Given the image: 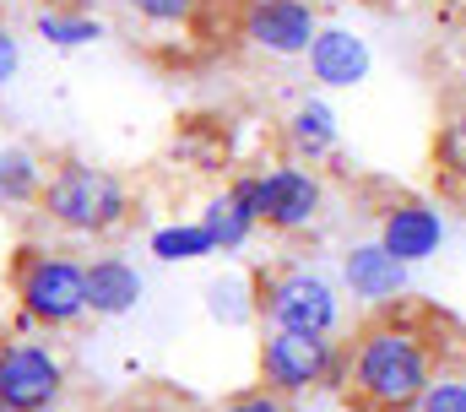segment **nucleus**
Listing matches in <instances>:
<instances>
[{"label": "nucleus", "instance_id": "nucleus-25", "mask_svg": "<svg viewBox=\"0 0 466 412\" xmlns=\"http://www.w3.org/2000/svg\"><path fill=\"white\" fill-rule=\"evenodd\" d=\"M66 5H76V11H87V0H66Z\"/></svg>", "mask_w": 466, "mask_h": 412}, {"label": "nucleus", "instance_id": "nucleus-3", "mask_svg": "<svg viewBox=\"0 0 466 412\" xmlns=\"http://www.w3.org/2000/svg\"><path fill=\"white\" fill-rule=\"evenodd\" d=\"M5 283H11L22 320L38 331H71L87 320V261L55 244H16Z\"/></svg>", "mask_w": 466, "mask_h": 412}, {"label": "nucleus", "instance_id": "nucleus-14", "mask_svg": "<svg viewBox=\"0 0 466 412\" xmlns=\"http://www.w3.org/2000/svg\"><path fill=\"white\" fill-rule=\"evenodd\" d=\"M141 294H147V283H141V272H136L125 255H98V261H87V314H93V320H119V314H130V309L141 304Z\"/></svg>", "mask_w": 466, "mask_h": 412}, {"label": "nucleus", "instance_id": "nucleus-13", "mask_svg": "<svg viewBox=\"0 0 466 412\" xmlns=\"http://www.w3.org/2000/svg\"><path fill=\"white\" fill-rule=\"evenodd\" d=\"M282 141H288L293 163H304V169L337 158V147H342L337 108H331L326 98H299L293 108H288V119H282Z\"/></svg>", "mask_w": 466, "mask_h": 412}, {"label": "nucleus", "instance_id": "nucleus-24", "mask_svg": "<svg viewBox=\"0 0 466 412\" xmlns=\"http://www.w3.org/2000/svg\"><path fill=\"white\" fill-rule=\"evenodd\" d=\"M16 66H22V44H16V38H11V27L0 22V88L16 77Z\"/></svg>", "mask_w": 466, "mask_h": 412}, {"label": "nucleus", "instance_id": "nucleus-23", "mask_svg": "<svg viewBox=\"0 0 466 412\" xmlns=\"http://www.w3.org/2000/svg\"><path fill=\"white\" fill-rule=\"evenodd\" d=\"M125 412H201V407L185 402V397H174V391H147V397H136Z\"/></svg>", "mask_w": 466, "mask_h": 412}, {"label": "nucleus", "instance_id": "nucleus-22", "mask_svg": "<svg viewBox=\"0 0 466 412\" xmlns=\"http://www.w3.org/2000/svg\"><path fill=\"white\" fill-rule=\"evenodd\" d=\"M212 412H288V402L255 386V391H238V397H228V402H218Z\"/></svg>", "mask_w": 466, "mask_h": 412}, {"label": "nucleus", "instance_id": "nucleus-9", "mask_svg": "<svg viewBox=\"0 0 466 412\" xmlns=\"http://www.w3.org/2000/svg\"><path fill=\"white\" fill-rule=\"evenodd\" d=\"M374 244L412 272L429 255H440V244H445V211L434 201H423V196H396V201H385V211H380Z\"/></svg>", "mask_w": 466, "mask_h": 412}, {"label": "nucleus", "instance_id": "nucleus-20", "mask_svg": "<svg viewBox=\"0 0 466 412\" xmlns=\"http://www.w3.org/2000/svg\"><path fill=\"white\" fill-rule=\"evenodd\" d=\"M147 27H190L207 0H125Z\"/></svg>", "mask_w": 466, "mask_h": 412}, {"label": "nucleus", "instance_id": "nucleus-15", "mask_svg": "<svg viewBox=\"0 0 466 412\" xmlns=\"http://www.w3.org/2000/svg\"><path fill=\"white\" fill-rule=\"evenodd\" d=\"M429 163H434V185H440V196L466 206V98H451L445 108H440Z\"/></svg>", "mask_w": 466, "mask_h": 412}, {"label": "nucleus", "instance_id": "nucleus-21", "mask_svg": "<svg viewBox=\"0 0 466 412\" xmlns=\"http://www.w3.org/2000/svg\"><path fill=\"white\" fill-rule=\"evenodd\" d=\"M412 412H466V375L461 369H445V375L423 391V402Z\"/></svg>", "mask_w": 466, "mask_h": 412}, {"label": "nucleus", "instance_id": "nucleus-12", "mask_svg": "<svg viewBox=\"0 0 466 412\" xmlns=\"http://www.w3.org/2000/svg\"><path fill=\"white\" fill-rule=\"evenodd\" d=\"M309 77L320 82V88H331V93H348L358 82H369V71H374V55H369V44L348 33V27H320V38L309 44Z\"/></svg>", "mask_w": 466, "mask_h": 412}, {"label": "nucleus", "instance_id": "nucleus-4", "mask_svg": "<svg viewBox=\"0 0 466 412\" xmlns=\"http://www.w3.org/2000/svg\"><path fill=\"white\" fill-rule=\"evenodd\" d=\"M255 314L266 320V331L337 336L342 331V294L309 266H271L255 277Z\"/></svg>", "mask_w": 466, "mask_h": 412}, {"label": "nucleus", "instance_id": "nucleus-2", "mask_svg": "<svg viewBox=\"0 0 466 412\" xmlns=\"http://www.w3.org/2000/svg\"><path fill=\"white\" fill-rule=\"evenodd\" d=\"M38 211L49 228L71 233V239H109L130 222L136 201L115 169H98L87 158H60V163H49Z\"/></svg>", "mask_w": 466, "mask_h": 412}, {"label": "nucleus", "instance_id": "nucleus-11", "mask_svg": "<svg viewBox=\"0 0 466 412\" xmlns=\"http://www.w3.org/2000/svg\"><path fill=\"white\" fill-rule=\"evenodd\" d=\"M342 283H348L352 299L369 309H385V304H396V299H407V266L396 255H385L374 239L352 244L348 255H342Z\"/></svg>", "mask_w": 466, "mask_h": 412}, {"label": "nucleus", "instance_id": "nucleus-5", "mask_svg": "<svg viewBox=\"0 0 466 412\" xmlns=\"http://www.w3.org/2000/svg\"><path fill=\"white\" fill-rule=\"evenodd\" d=\"M260 391L299 402L309 391H342V342L337 336H293V331H260L255 347Z\"/></svg>", "mask_w": 466, "mask_h": 412}, {"label": "nucleus", "instance_id": "nucleus-19", "mask_svg": "<svg viewBox=\"0 0 466 412\" xmlns=\"http://www.w3.org/2000/svg\"><path fill=\"white\" fill-rule=\"evenodd\" d=\"M207 309H212V320H223V325H244V320H260L255 314V277H218L212 288H207Z\"/></svg>", "mask_w": 466, "mask_h": 412}, {"label": "nucleus", "instance_id": "nucleus-7", "mask_svg": "<svg viewBox=\"0 0 466 412\" xmlns=\"http://www.w3.org/2000/svg\"><path fill=\"white\" fill-rule=\"evenodd\" d=\"M238 38L260 55L299 60L320 38V16L309 0H238Z\"/></svg>", "mask_w": 466, "mask_h": 412}, {"label": "nucleus", "instance_id": "nucleus-16", "mask_svg": "<svg viewBox=\"0 0 466 412\" xmlns=\"http://www.w3.org/2000/svg\"><path fill=\"white\" fill-rule=\"evenodd\" d=\"M49 180V163L33 147H5L0 152V206H38Z\"/></svg>", "mask_w": 466, "mask_h": 412}, {"label": "nucleus", "instance_id": "nucleus-17", "mask_svg": "<svg viewBox=\"0 0 466 412\" xmlns=\"http://www.w3.org/2000/svg\"><path fill=\"white\" fill-rule=\"evenodd\" d=\"M33 27H38V38L55 44V49H82V44H98V38H104V22H98L93 11H76V5H44V11L33 16Z\"/></svg>", "mask_w": 466, "mask_h": 412}, {"label": "nucleus", "instance_id": "nucleus-1", "mask_svg": "<svg viewBox=\"0 0 466 412\" xmlns=\"http://www.w3.org/2000/svg\"><path fill=\"white\" fill-rule=\"evenodd\" d=\"M461 358V331L440 309L396 299L342 342V402L352 412H412Z\"/></svg>", "mask_w": 466, "mask_h": 412}, {"label": "nucleus", "instance_id": "nucleus-18", "mask_svg": "<svg viewBox=\"0 0 466 412\" xmlns=\"http://www.w3.org/2000/svg\"><path fill=\"white\" fill-rule=\"evenodd\" d=\"M152 255L157 261H207V255H218V239L201 228V217L196 222H163L157 233H152Z\"/></svg>", "mask_w": 466, "mask_h": 412}, {"label": "nucleus", "instance_id": "nucleus-26", "mask_svg": "<svg viewBox=\"0 0 466 412\" xmlns=\"http://www.w3.org/2000/svg\"><path fill=\"white\" fill-rule=\"evenodd\" d=\"M461 33H466V5H461Z\"/></svg>", "mask_w": 466, "mask_h": 412}, {"label": "nucleus", "instance_id": "nucleus-10", "mask_svg": "<svg viewBox=\"0 0 466 412\" xmlns=\"http://www.w3.org/2000/svg\"><path fill=\"white\" fill-rule=\"evenodd\" d=\"M201 228L218 239L223 255L244 250V244L260 233V174H238V180H228V185L207 201Z\"/></svg>", "mask_w": 466, "mask_h": 412}, {"label": "nucleus", "instance_id": "nucleus-6", "mask_svg": "<svg viewBox=\"0 0 466 412\" xmlns=\"http://www.w3.org/2000/svg\"><path fill=\"white\" fill-rule=\"evenodd\" d=\"M66 358L38 336H0V412H55L66 402Z\"/></svg>", "mask_w": 466, "mask_h": 412}, {"label": "nucleus", "instance_id": "nucleus-8", "mask_svg": "<svg viewBox=\"0 0 466 412\" xmlns=\"http://www.w3.org/2000/svg\"><path fill=\"white\" fill-rule=\"evenodd\" d=\"M326 211V180L304 163L260 169V228L271 233H309Z\"/></svg>", "mask_w": 466, "mask_h": 412}]
</instances>
